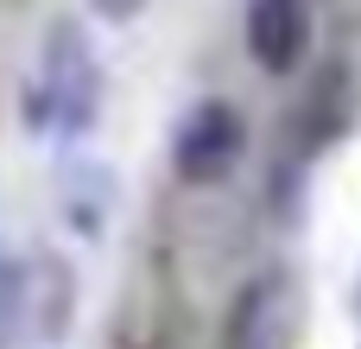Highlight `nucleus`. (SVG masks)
<instances>
[{"mask_svg": "<svg viewBox=\"0 0 361 349\" xmlns=\"http://www.w3.org/2000/svg\"><path fill=\"white\" fill-rule=\"evenodd\" d=\"M102 108V64L89 51V32L76 19H57L38 51V76L25 89V127H51L63 140L89 134Z\"/></svg>", "mask_w": 361, "mask_h": 349, "instance_id": "f257e3e1", "label": "nucleus"}, {"mask_svg": "<svg viewBox=\"0 0 361 349\" xmlns=\"http://www.w3.org/2000/svg\"><path fill=\"white\" fill-rule=\"evenodd\" d=\"M241 159H247V121H241L235 102L203 95V102H190L178 114V127H171V172L184 184H197V191L222 184V178H235Z\"/></svg>", "mask_w": 361, "mask_h": 349, "instance_id": "f03ea898", "label": "nucleus"}, {"mask_svg": "<svg viewBox=\"0 0 361 349\" xmlns=\"http://www.w3.org/2000/svg\"><path fill=\"white\" fill-rule=\"evenodd\" d=\"M241 38H247V57H254L267 76H292V70L311 57V38H317L311 0H247Z\"/></svg>", "mask_w": 361, "mask_h": 349, "instance_id": "7ed1b4c3", "label": "nucleus"}, {"mask_svg": "<svg viewBox=\"0 0 361 349\" xmlns=\"http://www.w3.org/2000/svg\"><path fill=\"white\" fill-rule=\"evenodd\" d=\"M292 280L286 273H260L241 286L235 312H228V349H286L292 343Z\"/></svg>", "mask_w": 361, "mask_h": 349, "instance_id": "20e7f679", "label": "nucleus"}, {"mask_svg": "<svg viewBox=\"0 0 361 349\" xmlns=\"http://www.w3.org/2000/svg\"><path fill=\"white\" fill-rule=\"evenodd\" d=\"M70 312H76V280L57 254H32L25 261V331L38 343H57L70 331Z\"/></svg>", "mask_w": 361, "mask_h": 349, "instance_id": "39448f33", "label": "nucleus"}, {"mask_svg": "<svg viewBox=\"0 0 361 349\" xmlns=\"http://www.w3.org/2000/svg\"><path fill=\"white\" fill-rule=\"evenodd\" d=\"M25 337V261L0 248V349Z\"/></svg>", "mask_w": 361, "mask_h": 349, "instance_id": "423d86ee", "label": "nucleus"}, {"mask_svg": "<svg viewBox=\"0 0 361 349\" xmlns=\"http://www.w3.org/2000/svg\"><path fill=\"white\" fill-rule=\"evenodd\" d=\"M89 6H95V13H102L108 25H133V19H140V13H146L152 0H89Z\"/></svg>", "mask_w": 361, "mask_h": 349, "instance_id": "0eeeda50", "label": "nucleus"}]
</instances>
